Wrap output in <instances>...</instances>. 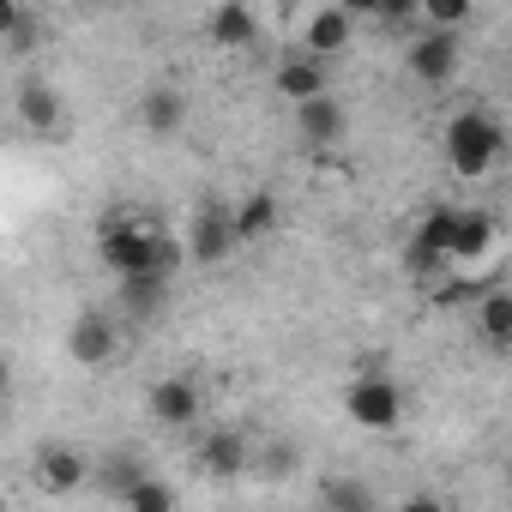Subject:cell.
I'll list each match as a JSON object with an SVG mask.
<instances>
[{
  "label": "cell",
  "mask_w": 512,
  "mask_h": 512,
  "mask_svg": "<svg viewBox=\"0 0 512 512\" xmlns=\"http://www.w3.org/2000/svg\"><path fill=\"white\" fill-rule=\"evenodd\" d=\"M494 247H500L494 211L458 205V223H452V266H482V260H494Z\"/></svg>",
  "instance_id": "9"
},
{
  "label": "cell",
  "mask_w": 512,
  "mask_h": 512,
  "mask_svg": "<svg viewBox=\"0 0 512 512\" xmlns=\"http://www.w3.org/2000/svg\"><path fill=\"white\" fill-rule=\"evenodd\" d=\"M320 494H326V500H332V506H374V494H368V488H362V482H326V488H320Z\"/></svg>",
  "instance_id": "22"
},
{
  "label": "cell",
  "mask_w": 512,
  "mask_h": 512,
  "mask_svg": "<svg viewBox=\"0 0 512 512\" xmlns=\"http://www.w3.org/2000/svg\"><path fill=\"white\" fill-rule=\"evenodd\" d=\"M296 133L308 139V145H344V133H350V109L332 97V91H320V97H308V103H296Z\"/></svg>",
  "instance_id": "12"
},
{
  "label": "cell",
  "mask_w": 512,
  "mask_h": 512,
  "mask_svg": "<svg viewBox=\"0 0 512 512\" xmlns=\"http://www.w3.org/2000/svg\"><path fill=\"white\" fill-rule=\"evenodd\" d=\"M470 320H476V338H482L488 350H512V290H488V296H476Z\"/></svg>",
  "instance_id": "17"
},
{
  "label": "cell",
  "mask_w": 512,
  "mask_h": 512,
  "mask_svg": "<svg viewBox=\"0 0 512 512\" xmlns=\"http://www.w3.org/2000/svg\"><path fill=\"white\" fill-rule=\"evenodd\" d=\"M181 241H187V260H193V266H205V272H211V266H223L229 253L241 247V235H235V217H229L223 205H199Z\"/></svg>",
  "instance_id": "6"
},
{
  "label": "cell",
  "mask_w": 512,
  "mask_h": 512,
  "mask_svg": "<svg viewBox=\"0 0 512 512\" xmlns=\"http://www.w3.org/2000/svg\"><path fill=\"white\" fill-rule=\"evenodd\" d=\"M67 356H73V368H109V362L121 356V326H115V314L85 308V314L67 326Z\"/></svg>",
  "instance_id": "7"
},
{
  "label": "cell",
  "mask_w": 512,
  "mask_h": 512,
  "mask_svg": "<svg viewBox=\"0 0 512 512\" xmlns=\"http://www.w3.org/2000/svg\"><path fill=\"white\" fill-rule=\"evenodd\" d=\"M404 67H410V79L428 85V91L452 85V79H458V31H434V25L416 31L410 49H404Z\"/></svg>",
  "instance_id": "5"
},
{
  "label": "cell",
  "mask_w": 512,
  "mask_h": 512,
  "mask_svg": "<svg viewBox=\"0 0 512 512\" xmlns=\"http://www.w3.org/2000/svg\"><path fill=\"white\" fill-rule=\"evenodd\" d=\"M470 7H476V0H422V25H434V31H458V25L470 19Z\"/></svg>",
  "instance_id": "20"
},
{
  "label": "cell",
  "mask_w": 512,
  "mask_h": 512,
  "mask_svg": "<svg viewBox=\"0 0 512 512\" xmlns=\"http://www.w3.org/2000/svg\"><path fill=\"white\" fill-rule=\"evenodd\" d=\"M139 127H145V139H175L187 127V97L175 85H151L139 97Z\"/></svg>",
  "instance_id": "13"
},
{
  "label": "cell",
  "mask_w": 512,
  "mask_h": 512,
  "mask_svg": "<svg viewBox=\"0 0 512 512\" xmlns=\"http://www.w3.org/2000/svg\"><path fill=\"white\" fill-rule=\"evenodd\" d=\"M229 217H235V235H241V247H247V241H266V235L284 223V211H278V193H247V199H235V205H229Z\"/></svg>",
  "instance_id": "18"
},
{
  "label": "cell",
  "mask_w": 512,
  "mask_h": 512,
  "mask_svg": "<svg viewBox=\"0 0 512 512\" xmlns=\"http://www.w3.org/2000/svg\"><path fill=\"white\" fill-rule=\"evenodd\" d=\"M350 19H380V0H338Z\"/></svg>",
  "instance_id": "24"
},
{
  "label": "cell",
  "mask_w": 512,
  "mask_h": 512,
  "mask_svg": "<svg viewBox=\"0 0 512 512\" xmlns=\"http://www.w3.org/2000/svg\"><path fill=\"white\" fill-rule=\"evenodd\" d=\"M440 151H446V169L452 175L482 181V175H494V163L506 151V133H500V121L488 109H458L446 121V133H440Z\"/></svg>",
  "instance_id": "2"
},
{
  "label": "cell",
  "mask_w": 512,
  "mask_h": 512,
  "mask_svg": "<svg viewBox=\"0 0 512 512\" xmlns=\"http://www.w3.org/2000/svg\"><path fill=\"white\" fill-rule=\"evenodd\" d=\"M31 43H37V19H31L25 0H13L7 7V55H25Z\"/></svg>",
  "instance_id": "21"
},
{
  "label": "cell",
  "mask_w": 512,
  "mask_h": 512,
  "mask_svg": "<svg viewBox=\"0 0 512 512\" xmlns=\"http://www.w3.org/2000/svg\"><path fill=\"white\" fill-rule=\"evenodd\" d=\"M290 7H302V0H278V13H290Z\"/></svg>",
  "instance_id": "25"
},
{
  "label": "cell",
  "mask_w": 512,
  "mask_h": 512,
  "mask_svg": "<svg viewBox=\"0 0 512 512\" xmlns=\"http://www.w3.org/2000/svg\"><path fill=\"white\" fill-rule=\"evenodd\" d=\"M127 506H133V512H169V506H175V488L157 482V476H139V482L127 488Z\"/></svg>",
  "instance_id": "19"
},
{
  "label": "cell",
  "mask_w": 512,
  "mask_h": 512,
  "mask_svg": "<svg viewBox=\"0 0 512 512\" xmlns=\"http://www.w3.org/2000/svg\"><path fill=\"white\" fill-rule=\"evenodd\" d=\"M344 416H350L362 434H392V428L404 422V392H398V380H392L386 368L350 374V386H344Z\"/></svg>",
  "instance_id": "3"
},
{
  "label": "cell",
  "mask_w": 512,
  "mask_h": 512,
  "mask_svg": "<svg viewBox=\"0 0 512 512\" xmlns=\"http://www.w3.org/2000/svg\"><path fill=\"white\" fill-rule=\"evenodd\" d=\"M145 416H151L157 428H169V434L199 428V416H205V392H199V380H193V374H163V380H151V392H145Z\"/></svg>",
  "instance_id": "4"
},
{
  "label": "cell",
  "mask_w": 512,
  "mask_h": 512,
  "mask_svg": "<svg viewBox=\"0 0 512 512\" xmlns=\"http://www.w3.org/2000/svg\"><path fill=\"white\" fill-rule=\"evenodd\" d=\"M278 97L284 103H308V97H320V91H332L326 85V67H320V55H290V61H278Z\"/></svg>",
  "instance_id": "16"
},
{
  "label": "cell",
  "mask_w": 512,
  "mask_h": 512,
  "mask_svg": "<svg viewBox=\"0 0 512 512\" xmlns=\"http://www.w3.org/2000/svg\"><path fill=\"white\" fill-rule=\"evenodd\" d=\"M85 476H91V464H85V452H73V446H43V452H37V464H31V482H37L49 500L79 494V488H85Z\"/></svg>",
  "instance_id": "10"
},
{
  "label": "cell",
  "mask_w": 512,
  "mask_h": 512,
  "mask_svg": "<svg viewBox=\"0 0 512 512\" xmlns=\"http://www.w3.org/2000/svg\"><path fill=\"white\" fill-rule=\"evenodd\" d=\"M506 488H512V464H506Z\"/></svg>",
  "instance_id": "26"
},
{
  "label": "cell",
  "mask_w": 512,
  "mask_h": 512,
  "mask_svg": "<svg viewBox=\"0 0 512 512\" xmlns=\"http://www.w3.org/2000/svg\"><path fill=\"white\" fill-rule=\"evenodd\" d=\"M205 37H211V49H247L260 37V19H253L247 0H217L211 19H205Z\"/></svg>",
  "instance_id": "14"
},
{
  "label": "cell",
  "mask_w": 512,
  "mask_h": 512,
  "mask_svg": "<svg viewBox=\"0 0 512 512\" xmlns=\"http://www.w3.org/2000/svg\"><path fill=\"white\" fill-rule=\"evenodd\" d=\"M97 260L115 278H175L187 266V241H175L157 217L145 211H109L97 223Z\"/></svg>",
  "instance_id": "1"
},
{
  "label": "cell",
  "mask_w": 512,
  "mask_h": 512,
  "mask_svg": "<svg viewBox=\"0 0 512 512\" xmlns=\"http://www.w3.org/2000/svg\"><path fill=\"white\" fill-rule=\"evenodd\" d=\"M193 464H199L211 482H229V476H241V470L253 464V440H247L241 428H205L199 446H193Z\"/></svg>",
  "instance_id": "8"
},
{
  "label": "cell",
  "mask_w": 512,
  "mask_h": 512,
  "mask_svg": "<svg viewBox=\"0 0 512 512\" xmlns=\"http://www.w3.org/2000/svg\"><path fill=\"white\" fill-rule=\"evenodd\" d=\"M422 19V0H380V25H410Z\"/></svg>",
  "instance_id": "23"
},
{
  "label": "cell",
  "mask_w": 512,
  "mask_h": 512,
  "mask_svg": "<svg viewBox=\"0 0 512 512\" xmlns=\"http://www.w3.org/2000/svg\"><path fill=\"white\" fill-rule=\"evenodd\" d=\"M13 115H19L25 133H61L67 127V103H61V91L49 79H25L19 97H13Z\"/></svg>",
  "instance_id": "11"
},
{
  "label": "cell",
  "mask_w": 512,
  "mask_h": 512,
  "mask_svg": "<svg viewBox=\"0 0 512 512\" xmlns=\"http://www.w3.org/2000/svg\"><path fill=\"white\" fill-rule=\"evenodd\" d=\"M350 25H356V19H350V13L338 7V0H332V7H320V13L308 19L302 49H308V55H320V61H326V55H344V49H350Z\"/></svg>",
  "instance_id": "15"
}]
</instances>
